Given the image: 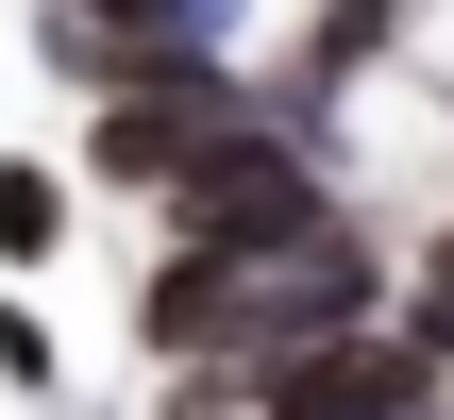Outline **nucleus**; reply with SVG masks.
I'll list each match as a JSON object with an SVG mask.
<instances>
[{
	"label": "nucleus",
	"mask_w": 454,
	"mask_h": 420,
	"mask_svg": "<svg viewBox=\"0 0 454 420\" xmlns=\"http://www.w3.org/2000/svg\"><path fill=\"white\" fill-rule=\"evenodd\" d=\"M0 269H17V286L67 269V168H51V152H0Z\"/></svg>",
	"instance_id": "20e7f679"
},
{
	"label": "nucleus",
	"mask_w": 454,
	"mask_h": 420,
	"mask_svg": "<svg viewBox=\"0 0 454 420\" xmlns=\"http://www.w3.org/2000/svg\"><path fill=\"white\" fill-rule=\"evenodd\" d=\"M236 420H454V370L421 354V337L354 320V337H303V354H270Z\"/></svg>",
	"instance_id": "f257e3e1"
},
{
	"label": "nucleus",
	"mask_w": 454,
	"mask_h": 420,
	"mask_svg": "<svg viewBox=\"0 0 454 420\" xmlns=\"http://www.w3.org/2000/svg\"><path fill=\"white\" fill-rule=\"evenodd\" d=\"M0 387H17V404H67V337H51L34 286H0Z\"/></svg>",
	"instance_id": "39448f33"
},
{
	"label": "nucleus",
	"mask_w": 454,
	"mask_h": 420,
	"mask_svg": "<svg viewBox=\"0 0 454 420\" xmlns=\"http://www.w3.org/2000/svg\"><path fill=\"white\" fill-rule=\"evenodd\" d=\"M253 101H270L253 67H202V84H118V101L84 118V185H135V202H152V185H168L202 135H236Z\"/></svg>",
	"instance_id": "f03ea898"
},
{
	"label": "nucleus",
	"mask_w": 454,
	"mask_h": 420,
	"mask_svg": "<svg viewBox=\"0 0 454 420\" xmlns=\"http://www.w3.org/2000/svg\"><path fill=\"white\" fill-rule=\"evenodd\" d=\"M404 17H421V0H320V17H303V67H286V84H320V101H337L354 67H387V51H404Z\"/></svg>",
	"instance_id": "7ed1b4c3"
}]
</instances>
